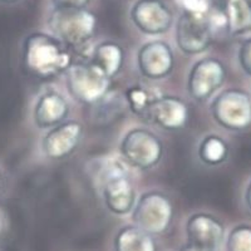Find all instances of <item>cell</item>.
Returning <instances> with one entry per match:
<instances>
[{
    "mask_svg": "<svg viewBox=\"0 0 251 251\" xmlns=\"http://www.w3.org/2000/svg\"><path fill=\"white\" fill-rule=\"evenodd\" d=\"M188 107L172 94H160L150 107L146 120L166 131L182 129L188 122Z\"/></svg>",
    "mask_w": 251,
    "mask_h": 251,
    "instance_id": "cell-14",
    "label": "cell"
},
{
    "mask_svg": "<svg viewBox=\"0 0 251 251\" xmlns=\"http://www.w3.org/2000/svg\"><path fill=\"white\" fill-rule=\"evenodd\" d=\"M83 125L78 121H64L48 129L42 138V152L49 160H64L75 152L83 137Z\"/></svg>",
    "mask_w": 251,
    "mask_h": 251,
    "instance_id": "cell-13",
    "label": "cell"
},
{
    "mask_svg": "<svg viewBox=\"0 0 251 251\" xmlns=\"http://www.w3.org/2000/svg\"><path fill=\"white\" fill-rule=\"evenodd\" d=\"M126 108H127V103L125 96L118 92L109 91L104 97L93 104L94 121L102 125H108L118 117H122Z\"/></svg>",
    "mask_w": 251,
    "mask_h": 251,
    "instance_id": "cell-20",
    "label": "cell"
},
{
    "mask_svg": "<svg viewBox=\"0 0 251 251\" xmlns=\"http://www.w3.org/2000/svg\"><path fill=\"white\" fill-rule=\"evenodd\" d=\"M226 251H251V225L240 224L225 237Z\"/></svg>",
    "mask_w": 251,
    "mask_h": 251,
    "instance_id": "cell-22",
    "label": "cell"
},
{
    "mask_svg": "<svg viewBox=\"0 0 251 251\" xmlns=\"http://www.w3.org/2000/svg\"><path fill=\"white\" fill-rule=\"evenodd\" d=\"M23 59L26 68L40 78L57 77L73 64L71 49L44 31H33L24 38Z\"/></svg>",
    "mask_w": 251,
    "mask_h": 251,
    "instance_id": "cell-2",
    "label": "cell"
},
{
    "mask_svg": "<svg viewBox=\"0 0 251 251\" xmlns=\"http://www.w3.org/2000/svg\"><path fill=\"white\" fill-rule=\"evenodd\" d=\"M91 0H50L51 9H87Z\"/></svg>",
    "mask_w": 251,
    "mask_h": 251,
    "instance_id": "cell-25",
    "label": "cell"
},
{
    "mask_svg": "<svg viewBox=\"0 0 251 251\" xmlns=\"http://www.w3.org/2000/svg\"><path fill=\"white\" fill-rule=\"evenodd\" d=\"M185 231L187 244L201 251H219L225 243V226L211 214H192L186 221Z\"/></svg>",
    "mask_w": 251,
    "mask_h": 251,
    "instance_id": "cell-11",
    "label": "cell"
},
{
    "mask_svg": "<svg viewBox=\"0 0 251 251\" xmlns=\"http://www.w3.org/2000/svg\"><path fill=\"white\" fill-rule=\"evenodd\" d=\"M114 251H157V249L152 235L136 225H128L116 234Z\"/></svg>",
    "mask_w": 251,
    "mask_h": 251,
    "instance_id": "cell-18",
    "label": "cell"
},
{
    "mask_svg": "<svg viewBox=\"0 0 251 251\" xmlns=\"http://www.w3.org/2000/svg\"><path fill=\"white\" fill-rule=\"evenodd\" d=\"M227 69L219 58L203 57L196 60L187 75L188 96L196 102H206L224 86Z\"/></svg>",
    "mask_w": 251,
    "mask_h": 251,
    "instance_id": "cell-8",
    "label": "cell"
},
{
    "mask_svg": "<svg viewBox=\"0 0 251 251\" xmlns=\"http://www.w3.org/2000/svg\"><path fill=\"white\" fill-rule=\"evenodd\" d=\"M20 0H0V3L5 4V5H13V4H17Z\"/></svg>",
    "mask_w": 251,
    "mask_h": 251,
    "instance_id": "cell-28",
    "label": "cell"
},
{
    "mask_svg": "<svg viewBox=\"0 0 251 251\" xmlns=\"http://www.w3.org/2000/svg\"><path fill=\"white\" fill-rule=\"evenodd\" d=\"M120 153L127 166L137 170H150L162 160L165 147L153 132L136 127L126 132L122 137Z\"/></svg>",
    "mask_w": 251,
    "mask_h": 251,
    "instance_id": "cell-6",
    "label": "cell"
},
{
    "mask_svg": "<svg viewBox=\"0 0 251 251\" xmlns=\"http://www.w3.org/2000/svg\"><path fill=\"white\" fill-rule=\"evenodd\" d=\"M0 227H1V220H0Z\"/></svg>",
    "mask_w": 251,
    "mask_h": 251,
    "instance_id": "cell-30",
    "label": "cell"
},
{
    "mask_svg": "<svg viewBox=\"0 0 251 251\" xmlns=\"http://www.w3.org/2000/svg\"><path fill=\"white\" fill-rule=\"evenodd\" d=\"M210 113L219 127L231 132L251 128V94L237 87L220 92L210 104Z\"/></svg>",
    "mask_w": 251,
    "mask_h": 251,
    "instance_id": "cell-4",
    "label": "cell"
},
{
    "mask_svg": "<svg viewBox=\"0 0 251 251\" xmlns=\"http://www.w3.org/2000/svg\"><path fill=\"white\" fill-rule=\"evenodd\" d=\"M228 152V143L225 138L219 134L210 133L201 140L197 149V156L203 165L219 166L227 160Z\"/></svg>",
    "mask_w": 251,
    "mask_h": 251,
    "instance_id": "cell-19",
    "label": "cell"
},
{
    "mask_svg": "<svg viewBox=\"0 0 251 251\" xmlns=\"http://www.w3.org/2000/svg\"><path fill=\"white\" fill-rule=\"evenodd\" d=\"M211 23L206 15L182 13L176 22L177 48L186 55H197L207 50L215 39Z\"/></svg>",
    "mask_w": 251,
    "mask_h": 251,
    "instance_id": "cell-9",
    "label": "cell"
},
{
    "mask_svg": "<svg viewBox=\"0 0 251 251\" xmlns=\"http://www.w3.org/2000/svg\"><path fill=\"white\" fill-rule=\"evenodd\" d=\"M182 13L206 15L214 8V0H174Z\"/></svg>",
    "mask_w": 251,
    "mask_h": 251,
    "instance_id": "cell-23",
    "label": "cell"
},
{
    "mask_svg": "<svg viewBox=\"0 0 251 251\" xmlns=\"http://www.w3.org/2000/svg\"><path fill=\"white\" fill-rule=\"evenodd\" d=\"M88 60L112 79L123 68L126 60L125 49L116 42L106 40L92 49Z\"/></svg>",
    "mask_w": 251,
    "mask_h": 251,
    "instance_id": "cell-16",
    "label": "cell"
},
{
    "mask_svg": "<svg viewBox=\"0 0 251 251\" xmlns=\"http://www.w3.org/2000/svg\"><path fill=\"white\" fill-rule=\"evenodd\" d=\"M123 96H125L127 107L131 109L132 113L146 120L150 107L160 94L142 84H133L126 89Z\"/></svg>",
    "mask_w": 251,
    "mask_h": 251,
    "instance_id": "cell-21",
    "label": "cell"
},
{
    "mask_svg": "<svg viewBox=\"0 0 251 251\" xmlns=\"http://www.w3.org/2000/svg\"><path fill=\"white\" fill-rule=\"evenodd\" d=\"M129 19L145 35L165 34L175 24V14L163 0H136L129 9Z\"/></svg>",
    "mask_w": 251,
    "mask_h": 251,
    "instance_id": "cell-10",
    "label": "cell"
},
{
    "mask_svg": "<svg viewBox=\"0 0 251 251\" xmlns=\"http://www.w3.org/2000/svg\"><path fill=\"white\" fill-rule=\"evenodd\" d=\"M174 205L165 194L150 191L137 197L132 210L134 225L150 235H160L171 225L174 219Z\"/></svg>",
    "mask_w": 251,
    "mask_h": 251,
    "instance_id": "cell-7",
    "label": "cell"
},
{
    "mask_svg": "<svg viewBox=\"0 0 251 251\" xmlns=\"http://www.w3.org/2000/svg\"><path fill=\"white\" fill-rule=\"evenodd\" d=\"M137 67L147 79L158 80L169 77L175 68V54L171 46L161 39L150 40L137 51Z\"/></svg>",
    "mask_w": 251,
    "mask_h": 251,
    "instance_id": "cell-12",
    "label": "cell"
},
{
    "mask_svg": "<svg viewBox=\"0 0 251 251\" xmlns=\"http://www.w3.org/2000/svg\"><path fill=\"white\" fill-rule=\"evenodd\" d=\"M69 103L62 93L47 91L39 94L33 107V122L39 129L53 128L68 117Z\"/></svg>",
    "mask_w": 251,
    "mask_h": 251,
    "instance_id": "cell-15",
    "label": "cell"
},
{
    "mask_svg": "<svg viewBox=\"0 0 251 251\" xmlns=\"http://www.w3.org/2000/svg\"><path fill=\"white\" fill-rule=\"evenodd\" d=\"M89 170L107 210L116 216L131 214L137 201V191L127 163L122 158L106 156L92 161Z\"/></svg>",
    "mask_w": 251,
    "mask_h": 251,
    "instance_id": "cell-1",
    "label": "cell"
},
{
    "mask_svg": "<svg viewBox=\"0 0 251 251\" xmlns=\"http://www.w3.org/2000/svg\"><path fill=\"white\" fill-rule=\"evenodd\" d=\"M244 203H245L246 208L251 212V180L249 181L245 190H244Z\"/></svg>",
    "mask_w": 251,
    "mask_h": 251,
    "instance_id": "cell-26",
    "label": "cell"
},
{
    "mask_svg": "<svg viewBox=\"0 0 251 251\" xmlns=\"http://www.w3.org/2000/svg\"><path fill=\"white\" fill-rule=\"evenodd\" d=\"M236 57L240 69L244 72V75L251 78V35L240 43Z\"/></svg>",
    "mask_w": 251,
    "mask_h": 251,
    "instance_id": "cell-24",
    "label": "cell"
},
{
    "mask_svg": "<svg viewBox=\"0 0 251 251\" xmlns=\"http://www.w3.org/2000/svg\"><path fill=\"white\" fill-rule=\"evenodd\" d=\"M180 251H201V250H199V249H196V248H195V246H192V245H190V244H187V245H186L185 248L181 249Z\"/></svg>",
    "mask_w": 251,
    "mask_h": 251,
    "instance_id": "cell-27",
    "label": "cell"
},
{
    "mask_svg": "<svg viewBox=\"0 0 251 251\" xmlns=\"http://www.w3.org/2000/svg\"><path fill=\"white\" fill-rule=\"evenodd\" d=\"M3 186V178H1V175H0V188Z\"/></svg>",
    "mask_w": 251,
    "mask_h": 251,
    "instance_id": "cell-29",
    "label": "cell"
},
{
    "mask_svg": "<svg viewBox=\"0 0 251 251\" xmlns=\"http://www.w3.org/2000/svg\"><path fill=\"white\" fill-rule=\"evenodd\" d=\"M64 75L69 96L83 104L93 106L109 92L111 78L88 59L73 63Z\"/></svg>",
    "mask_w": 251,
    "mask_h": 251,
    "instance_id": "cell-5",
    "label": "cell"
},
{
    "mask_svg": "<svg viewBox=\"0 0 251 251\" xmlns=\"http://www.w3.org/2000/svg\"><path fill=\"white\" fill-rule=\"evenodd\" d=\"M50 34L71 50L88 54L86 50L97 30V17L87 9H51L47 19Z\"/></svg>",
    "mask_w": 251,
    "mask_h": 251,
    "instance_id": "cell-3",
    "label": "cell"
},
{
    "mask_svg": "<svg viewBox=\"0 0 251 251\" xmlns=\"http://www.w3.org/2000/svg\"><path fill=\"white\" fill-rule=\"evenodd\" d=\"M225 17L226 35L241 37L251 33V0H225L221 8Z\"/></svg>",
    "mask_w": 251,
    "mask_h": 251,
    "instance_id": "cell-17",
    "label": "cell"
}]
</instances>
